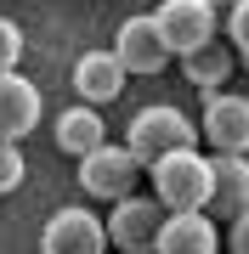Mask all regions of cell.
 Here are the masks:
<instances>
[{"instance_id": "6", "label": "cell", "mask_w": 249, "mask_h": 254, "mask_svg": "<svg viewBox=\"0 0 249 254\" xmlns=\"http://www.w3.org/2000/svg\"><path fill=\"white\" fill-rule=\"evenodd\" d=\"M153 17H159V28H165V40H170V51H175V57L198 51L204 40L221 34V28H215V23H221V11H215L210 0H159Z\"/></svg>"}, {"instance_id": "14", "label": "cell", "mask_w": 249, "mask_h": 254, "mask_svg": "<svg viewBox=\"0 0 249 254\" xmlns=\"http://www.w3.org/2000/svg\"><path fill=\"white\" fill-rule=\"evenodd\" d=\"M102 141H108V125H102V113L91 108V102H74L68 113H57V147H63L68 158L96 153Z\"/></svg>"}, {"instance_id": "7", "label": "cell", "mask_w": 249, "mask_h": 254, "mask_svg": "<svg viewBox=\"0 0 249 254\" xmlns=\"http://www.w3.org/2000/svg\"><path fill=\"white\" fill-rule=\"evenodd\" d=\"M204 141L215 153H249V96L232 91H204V119H198Z\"/></svg>"}, {"instance_id": "12", "label": "cell", "mask_w": 249, "mask_h": 254, "mask_svg": "<svg viewBox=\"0 0 249 254\" xmlns=\"http://www.w3.org/2000/svg\"><path fill=\"white\" fill-rule=\"evenodd\" d=\"M210 209L221 220H238L249 209V153H215V198Z\"/></svg>"}, {"instance_id": "16", "label": "cell", "mask_w": 249, "mask_h": 254, "mask_svg": "<svg viewBox=\"0 0 249 254\" xmlns=\"http://www.w3.org/2000/svg\"><path fill=\"white\" fill-rule=\"evenodd\" d=\"M17 63H23V28L11 17H0V73L17 68Z\"/></svg>"}, {"instance_id": "10", "label": "cell", "mask_w": 249, "mask_h": 254, "mask_svg": "<svg viewBox=\"0 0 249 254\" xmlns=\"http://www.w3.org/2000/svg\"><path fill=\"white\" fill-rule=\"evenodd\" d=\"M34 125H40V85L6 68L0 73V141H23Z\"/></svg>"}, {"instance_id": "8", "label": "cell", "mask_w": 249, "mask_h": 254, "mask_svg": "<svg viewBox=\"0 0 249 254\" xmlns=\"http://www.w3.org/2000/svg\"><path fill=\"white\" fill-rule=\"evenodd\" d=\"M113 51H119V63H125L130 73H159V68L175 57L153 11H148V17H125V23H119V40H113Z\"/></svg>"}, {"instance_id": "18", "label": "cell", "mask_w": 249, "mask_h": 254, "mask_svg": "<svg viewBox=\"0 0 249 254\" xmlns=\"http://www.w3.org/2000/svg\"><path fill=\"white\" fill-rule=\"evenodd\" d=\"M227 254H249V209L238 220H227Z\"/></svg>"}, {"instance_id": "15", "label": "cell", "mask_w": 249, "mask_h": 254, "mask_svg": "<svg viewBox=\"0 0 249 254\" xmlns=\"http://www.w3.org/2000/svg\"><path fill=\"white\" fill-rule=\"evenodd\" d=\"M23 175H28V164H23V153H17V141H0V198L23 187Z\"/></svg>"}, {"instance_id": "3", "label": "cell", "mask_w": 249, "mask_h": 254, "mask_svg": "<svg viewBox=\"0 0 249 254\" xmlns=\"http://www.w3.org/2000/svg\"><path fill=\"white\" fill-rule=\"evenodd\" d=\"M148 170L136 153H130V141L125 147H113V141H102L96 153H85L80 158V187H85V198H102V203H119L136 192V175Z\"/></svg>"}, {"instance_id": "11", "label": "cell", "mask_w": 249, "mask_h": 254, "mask_svg": "<svg viewBox=\"0 0 249 254\" xmlns=\"http://www.w3.org/2000/svg\"><path fill=\"white\" fill-rule=\"evenodd\" d=\"M125 79H130V68L119 63V51H85L80 63H74V96L91 102V108L113 102V96L125 91Z\"/></svg>"}, {"instance_id": "1", "label": "cell", "mask_w": 249, "mask_h": 254, "mask_svg": "<svg viewBox=\"0 0 249 254\" xmlns=\"http://www.w3.org/2000/svg\"><path fill=\"white\" fill-rule=\"evenodd\" d=\"M148 170H153V192L170 209H210V198H215V158H204L198 147H175L159 164H148Z\"/></svg>"}, {"instance_id": "17", "label": "cell", "mask_w": 249, "mask_h": 254, "mask_svg": "<svg viewBox=\"0 0 249 254\" xmlns=\"http://www.w3.org/2000/svg\"><path fill=\"white\" fill-rule=\"evenodd\" d=\"M221 23H227V40L238 46V57H249V0H238V6H232Z\"/></svg>"}, {"instance_id": "2", "label": "cell", "mask_w": 249, "mask_h": 254, "mask_svg": "<svg viewBox=\"0 0 249 254\" xmlns=\"http://www.w3.org/2000/svg\"><path fill=\"white\" fill-rule=\"evenodd\" d=\"M125 141H130V153H136L142 164H159L165 153H175V147H193L198 125L181 108H170V102H153V108H142L136 119H130V136Z\"/></svg>"}, {"instance_id": "4", "label": "cell", "mask_w": 249, "mask_h": 254, "mask_svg": "<svg viewBox=\"0 0 249 254\" xmlns=\"http://www.w3.org/2000/svg\"><path fill=\"white\" fill-rule=\"evenodd\" d=\"M165 220H170V203L159 198V192H153V198L130 192V198H119V203H113V215H108V243L125 249V254H153Z\"/></svg>"}, {"instance_id": "19", "label": "cell", "mask_w": 249, "mask_h": 254, "mask_svg": "<svg viewBox=\"0 0 249 254\" xmlns=\"http://www.w3.org/2000/svg\"><path fill=\"white\" fill-rule=\"evenodd\" d=\"M210 6H215V11H221V17H227V11H232V6H238V0H210Z\"/></svg>"}, {"instance_id": "13", "label": "cell", "mask_w": 249, "mask_h": 254, "mask_svg": "<svg viewBox=\"0 0 249 254\" xmlns=\"http://www.w3.org/2000/svg\"><path fill=\"white\" fill-rule=\"evenodd\" d=\"M181 68H187V79H193L198 91H227L232 68H238V46H232V40L221 46V34H215V40H204L198 51H187Z\"/></svg>"}, {"instance_id": "20", "label": "cell", "mask_w": 249, "mask_h": 254, "mask_svg": "<svg viewBox=\"0 0 249 254\" xmlns=\"http://www.w3.org/2000/svg\"><path fill=\"white\" fill-rule=\"evenodd\" d=\"M244 68H249V57H244Z\"/></svg>"}, {"instance_id": "5", "label": "cell", "mask_w": 249, "mask_h": 254, "mask_svg": "<svg viewBox=\"0 0 249 254\" xmlns=\"http://www.w3.org/2000/svg\"><path fill=\"white\" fill-rule=\"evenodd\" d=\"M102 249H108V220L91 215L85 203L57 209L40 232V254H102Z\"/></svg>"}, {"instance_id": "9", "label": "cell", "mask_w": 249, "mask_h": 254, "mask_svg": "<svg viewBox=\"0 0 249 254\" xmlns=\"http://www.w3.org/2000/svg\"><path fill=\"white\" fill-rule=\"evenodd\" d=\"M153 254H221V232H215L210 209H170Z\"/></svg>"}]
</instances>
